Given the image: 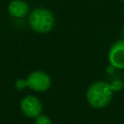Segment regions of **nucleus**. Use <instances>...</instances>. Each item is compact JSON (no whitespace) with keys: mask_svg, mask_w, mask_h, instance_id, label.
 Returning <instances> with one entry per match:
<instances>
[{"mask_svg":"<svg viewBox=\"0 0 124 124\" xmlns=\"http://www.w3.org/2000/svg\"><path fill=\"white\" fill-rule=\"evenodd\" d=\"M113 93L110 83L104 80H97L88 86L86 90V100L92 108H103L111 102Z\"/></svg>","mask_w":124,"mask_h":124,"instance_id":"1","label":"nucleus"},{"mask_svg":"<svg viewBox=\"0 0 124 124\" xmlns=\"http://www.w3.org/2000/svg\"><path fill=\"white\" fill-rule=\"evenodd\" d=\"M55 18L52 12L46 8L39 7L34 9L28 16L30 28L39 34H46L52 30Z\"/></svg>","mask_w":124,"mask_h":124,"instance_id":"2","label":"nucleus"},{"mask_svg":"<svg viewBox=\"0 0 124 124\" xmlns=\"http://www.w3.org/2000/svg\"><path fill=\"white\" fill-rule=\"evenodd\" d=\"M26 81L27 87L35 92H45L51 85V78L49 75L41 70L31 72L27 76Z\"/></svg>","mask_w":124,"mask_h":124,"instance_id":"3","label":"nucleus"},{"mask_svg":"<svg viewBox=\"0 0 124 124\" xmlns=\"http://www.w3.org/2000/svg\"><path fill=\"white\" fill-rule=\"evenodd\" d=\"M108 60L115 70H124V39H120L110 46Z\"/></svg>","mask_w":124,"mask_h":124,"instance_id":"4","label":"nucleus"},{"mask_svg":"<svg viewBox=\"0 0 124 124\" xmlns=\"http://www.w3.org/2000/svg\"><path fill=\"white\" fill-rule=\"evenodd\" d=\"M20 109L26 116L36 118L42 114L43 105L37 97L33 95H27L20 101Z\"/></svg>","mask_w":124,"mask_h":124,"instance_id":"5","label":"nucleus"},{"mask_svg":"<svg viewBox=\"0 0 124 124\" xmlns=\"http://www.w3.org/2000/svg\"><path fill=\"white\" fill-rule=\"evenodd\" d=\"M8 13L15 18H22L29 13V5L23 0H13L8 5Z\"/></svg>","mask_w":124,"mask_h":124,"instance_id":"6","label":"nucleus"},{"mask_svg":"<svg viewBox=\"0 0 124 124\" xmlns=\"http://www.w3.org/2000/svg\"><path fill=\"white\" fill-rule=\"evenodd\" d=\"M35 124H52V122L48 116L44 115V114H40L39 116L36 117Z\"/></svg>","mask_w":124,"mask_h":124,"instance_id":"7","label":"nucleus"},{"mask_svg":"<svg viewBox=\"0 0 124 124\" xmlns=\"http://www.w3.org/2000/svg\"><path fill=\"white\" fill-rule=\"evenodd\" d=\"M15 87L17 90H22L27 87V81L26 78H17L15 82Z\"/></svg>","mask_w":124,"mask_h":124,"instance_id":"8","label":"nucleus"},{"mask_svg":"<svg viewBox=\"0 0 124 124\" xmlns=\"http://www.w3.org/2000/svg\"><path fill=\"white\" fill-rule=\"evenodd\" d=\"M110 86H111V89L113 90V92H117V91H120L122 88H123V82L119 79L117 80H114L110 83Z\"/></svg>","mask_w":124,"mask_h":124,"instance_id":"9","label":"nucleus"},{"mask_svg":"<svg viewBox=\"0 0 124 124\" xmlns=\"http://www.w3.org/2000/svg\"><path fill=\"white\" fill-rule=\"evenodd\" d=\"M122 37H123V39H124V27H123V29H122Z\"/></svg>","mask_w":124,"mask_h":124,"instance_id":"10","label":"nucleus"}]
</instances>
